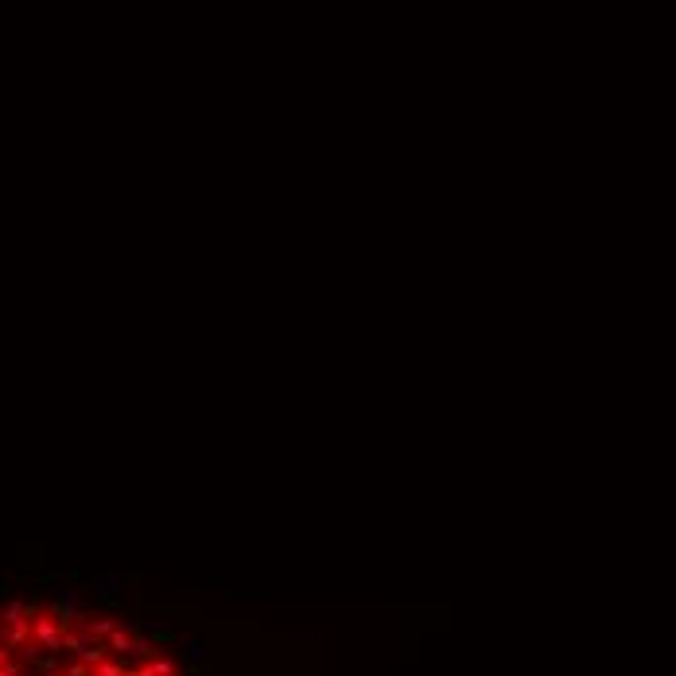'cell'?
Listing matches in <instances>:
<instances>
[{
	"label": "cell",
	"mask_w": 676,
	"mask_h": 676,
	"mask_svg": "<svg viewBox=\"0 0 676 676\" xmlns=\"http://www.w3.org/2000/svg\"><path fill=\"white\" fill-rule=\"evenodd\" d=\"M0 676H159L156 642L78 587L8 595L0 587Z\"/></svg>",
	"instance_id": "1"
}]
</instances>
